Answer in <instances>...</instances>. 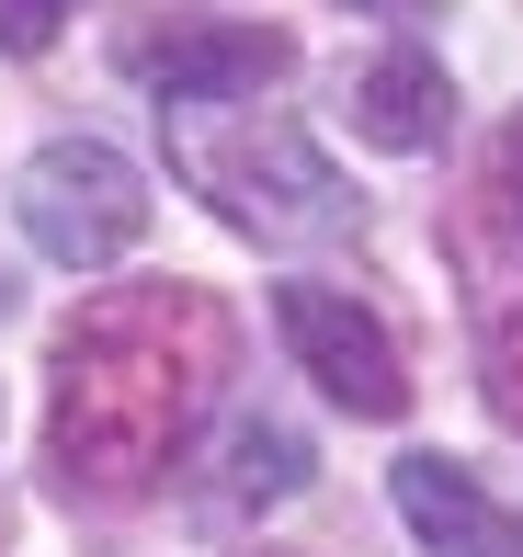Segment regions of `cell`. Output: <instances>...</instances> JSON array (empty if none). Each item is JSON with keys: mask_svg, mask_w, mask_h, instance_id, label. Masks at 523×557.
<instances>
[{"mask_svg": "<svg viewBox=\"0 0 523 557\" xmlns=\"http://www.w3.org/2000/svg\"><path fill=\"white\" fill-rule=\"evenodd\" d=\"M398 512H410L421 557H512L523 546V523L478 490V467H456V455H398Z\"/></svg>", "mask_w": 523, "mask_h": 557, "instance_id": "7", "label": "cell"}, {"mask_svg": "<svg viewBox=\"0 0 523 557\" xmlns=\"http://www.w3.org/2000/svg\"><path fill=\"white\" fill-rule=\"evenodd\" d=\"M228 308L206 285H103L58 331V387H46V455L69 500H137L194 444L216 375H228Z\"/></svg>", "mask_w": 523, "mask_h": 557, "instance_id": "1", "label": "cell"}, {"mask_svg": "<svg viewBox=\"0 0 523 557\" xmlns=\"http://www.w3.org/2000/svg\"><path fill=\"white\" fill-rule=\"evenodd\" d=\"M126 69L160 114H194V103H251L262 81L296 69V46L273 23H148L126 35Z\"/></svg>", "mask_w": 523, "mask_h": 557, "instance_id": "5", "label": "cell"}, {"mask_svg": "<svg viewBox=\"0 0 523 557\" xmlns=\"http://www.w3.org/2000/svg\"><path fill=\"white\" fill-rule=\"evenodd\" d=\"M58 23H69V0H0V46H12V58L58 46Z\"/></svg>", "mask_w": 523, "mask_h": 557, "instance_id": "10", "label": "cell"}, {"mask_svg": "<svg viewBox=\"0 0 523 557\" xmlns=\"http://www.w3.org/2000/svg\"><path fill=\"white\" fill-rule=\"evenodd\" d=\"M364 12H444V0H364Z\"/></svg>", "mask_w": 523, "mask_h": 557, "instance_id": "11", "label": "cell"}, {"mask_svg": "<svg viewBox=\"0 0 523 557\" xmlns=\"http://www.w3.org/2000/svg\"><path fill=\"white\" fill-rule=\"evenodd\" d=\"M12 206H23V239H35L46 262L103 273V262H126L148 239V171L114 137H46L35 160H23Z\"/></svg>", "mask_w": 523, "mask_h": 557, "instance_id": "3", "label": "cell"}, {"mask_svg": "<svg viewBox=\"0 0 523 557\" xmlns=\"http://www.w3.org/2000/svg\"><path fill=\"white\" fill-rule=\"evenodd\" d=\"M160 125H171V171L228 227H251V239H341L353 227V194L308 148V125H285L262 103H194V114H160Z\"/></svg>", "mask_w": 523, "mask_h": 557, "instance_id": "2", "label": "cell"}, {"mask_svg": "<svg viewBox=\"0 0 523 557\" xmlns=\"http://www.w3.org/2000/svg\"><path fill=\"white\" fill-rule=\"evenodd\" d=\"M489 398H501V421L523 433V308H501V331H489Z\"/></svg>", "mask_w": 523, "mask_h": 557, "instance_id": "9", "label": "cell"}, {"mask_svg": "<svg viewBox=\"0 0 523 557\" xmlns=\"http://www.w3.org/2000/svg\"><path fill=\"white\" fill-rule=\"evenodd\" d=\"M273 331H285V352L319 375L331 410H353V421H398V410H410V364H398L387 319L364 308V296L296 273V285H273Z\"/></svg>", "mask_w": 523, "mask_h": 557, "instance_id": "4", "label": "cell"}, {"mask_svg": "<svg viewBox=\"0 0 523 557\" xmlns=\"http://www.w3.org/2000/svg\"><path fill=\"white\" fill-rule=\"evenodd\" d=\"M512 557H523V546H512Z\"/></svg>", "mask_w": 523, "mask_h": 557, "instance_id": "12", "label": "cell"}, {"mask_svg": "<svg viewBox=\"0 0 523 557\" xmlns=\"http://www.w3.org/2000/svg\"><path fill=\"white\" fill-rule=\"evenodd\" d=\"M216 490H228L239 512H251V500L308 490V444H296L285 421H239V433H228V478H216Z\"/></svg>", "mask_w": 523, "mask_h": 557, "instance_id": "8", "label": "cell"}, {"mask_svg": "<svg viewBox=\"0 0 523 557\" xmlns=\"http://www.w3.org/2000/svg\"><path fill=\"white\" fill-rule=\"evenodd\" d=\"M341 114H353L364 148L421 160V148H444V125H456V81H444L433 46H376V58L341 81Z\"/></svg>", "mask_w": 523, "mask_h": 557, "instance_id": "6", "label": "cell"}]
</instances>
